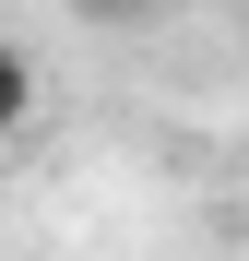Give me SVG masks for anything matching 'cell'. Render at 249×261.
<instances>
[{
    "mask_svg": "<svg viewBox=\"0 0 249 261\" xmlns=\"http://www.w3.org/2000/svg\"><path fill=\"white\" fill-rule=\"evenodd\" d=\"M24 119H36V60L12 48V36H0V143H12Z\"/></svg>",
    "mask_w": 249,
    "mask_h": 261,
    "instance_id": "6da1fadb",
    "label": "cell"
},
{
    "mask_svg": "<svg viewBox=\"0 0 249 261\" xmlns=\"http://www.w3.org/2000/svg\"><path fill=\"white\" fill-rule=\"evenodd\" d=\"M71 24H95V36H119V24H154V0H60Z\"/></svg>",
    "mask_w": 249,
    "mask_h": 261,
    "instance_id": "7a4b0ae2",
    "label": "cell"
}]
</instances>
